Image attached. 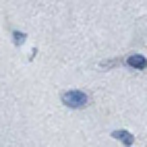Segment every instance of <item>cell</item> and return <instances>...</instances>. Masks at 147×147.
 <instances>
[{
    "label": "cell",
    "instance_id": "5b68a950",
    "mask_svg": "<svg viewBox=\"0 0 147 147\" xmlns=\"http://www.w3.org/2000/svg\"><path fill=\"white\" fill-rule=\"evenodd\" d=\"M120 60H106V62H102V68H110V66H114V64H118Z\"/></svg>",
    "mask_w": 147,
    "mask_h": 147
},
{
    "label": "cell",
    "instance_id": "7a4b0ae2",
    "mask_svg": "<svg viewBox=\"0 0 147 147\" xmlns=\"http://www.w3.org/2000/svg\"><path fill=\"white\" fill-rule=\"evenodd\" d=\"M126 64L137 68V71H143V68H147V58L141 56V54H131L129 58H126Z\"/></svg>",
    "mask_w": 147,
    "mask_h": 147
},
{
    "label": "cell",
    "instance_id": "6da1fadb",
    "mask_svg": "<svg viewBox=\"0 0 147 147\" xmlns=\"http://www.w3.org/2000/svg\"><path fill=\"white\" fill-rule=\"evenodd\" d=\"M60 100H62L64 106L77 110V108H85L87 104H89V95H87L85 91H81V89H68V91H64L60 95Z\"/></svg>",
    "mask_w": 147,
    "mask_h": 147
},
{
    "label": "cell",
    "instance_id": "3957f363",
    "mask_svg": "<svg viewBox=\"0 0 147 147\" xmlns=\"http://www.w3.org/2000/svg\"><path fill=\"white\" fill-rule=\"evenodd\" d=\"M112 137H114V139H118V141H120L122 145H126V147L135 143V137H133L129 131H114V133H112Z\"/></svg>",
    "mask_w": 147,
    "mask_h": 147
},
{
    "label": "cell",
    "instance_id": "277c9868",
    "mask_svg": "<svg viewBox=\"0 0 147 147\" xmlns=\"http://www.w3.org/2000/svg\"><path fill=\"white\" fill-rule=\"evenodd\" d=\"M13 37H15V44H23L27 35H25V33H19V31H15V33H13Z\"/></svg>",
    "mask_w": 147,
    "mask_h": 147
}]
</instances>
